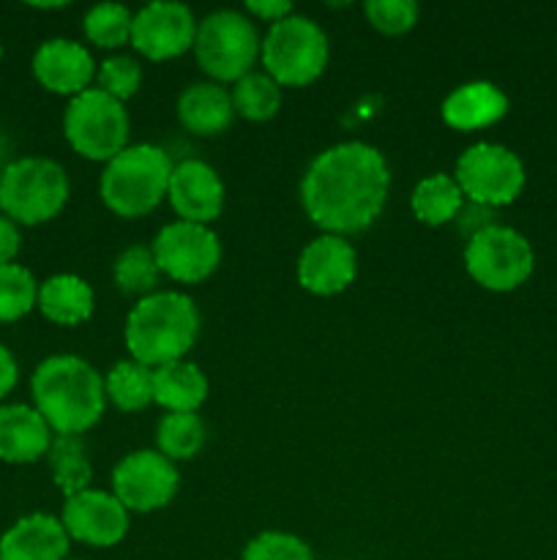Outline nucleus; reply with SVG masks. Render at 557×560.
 I'll return each mask as SVG.
<instances>
[{"instance_id":"nucleus-1","label":"nucleus","mask_w":557,"mask_h":560,"mask_svg":"<svg viewBox=\"0 0 557 560\" xmlns=\"http://www.w3.org/2000/svg\"><path fill=\"white\" fill-rule=\"evenodd\" d=\"M391 170L369 142H339L306 167L300 206L328 235L360 233L371 228L388 200Z\"/></svg>"},{"instance_id":"nucleus-2","label":"nucleus","mask_w":557,"mask_h":560,"mask_svg":"<svg viewBox=\"0 0 557 560\" xmlns=\"http://www.w3.org/2000/svg\"><path fill=\"white\" fill-rule=\"evenodd\" d=\"M33 408L44 416L55 435L93 430L107 408L102 372L80 355H49L31 377Z\"/></svg>"},{"instance_id":"nucleus-3","label":"nucleus","mask_w":557,"mask_h":560,"mask_svg":"<svg viewBox=\"0 0 557 560\" xmlns=\"http://www.w3.org/2000/svg\"><path fill=\"white\" fill-rule=\"evenodd\" d=\"M200 310L178 290H156L131 306L126 317L123 339L131 359L156 366L186 359L200 337Z\"/></svg>"},{"instance_id":"nucleus-4","label":"nucleus","mask_w":557,"mask_h":560,"mask_svg":"<svg viewBox=\"0 0 557 560\" xmlns=\"http://www.w3.org/2000/svg\"><path fill=\"white\" fill-rule=\"evenodd\" d=\"M175 164L158 145H129L104 164L98 195L112 213L123 219H140L156 211L167 200L169 175Z\"/></svg>"},{"instance_id":"nucleus-5","label":"nucleus","mask_w":557,"mask_h":560,"mask_svg":"<svg viewBox=\"0 0 557 560\" xmlns=\"http://www.w3.org/2000/svg\"><path fill=\"white\" fill-rule=\"evenodd\" d=\"M69 191V175L58 162L22 156L0 173V213L14 224L36 228L63 211Z\"/></svg>"},{"instance_id":"nucleus-6","label":"nucleus","mask_w":557,"mask_h":560,"mask_svg":"<svg viewBox=\"0 0 557 560\" xmlns=\"http://www.w3.org/2000/svg\"><path fill=\"white\" fill-rule=\"evenodd\" d=\"M262 38L257 25L244 11L222 9L197 22L194 55L200 69L211 77V82H238L249 71H254L260 58Z\"/></svg>"},{"instance_id":"nucleus-7","label":"nucleus","mask_w":557,"mask_h":560,"mask_svg":"<svg viewBox=\"0 0 557 560\" xmlns=\"http://www.w3.org/2000/svg\"><path fill=\"white\" fill-rule=\"evenodd\" d=\"M260 60L278 88L311 85L328 66V36L311 16L289 14L268 27Z\"/></svg>"},{"instance_id":"nucleus-8","label":"nucleus","mask_w":557,"mask_h":560,"mask_svg":"<svg viewBox=\"0 0 557 560\" xmlns=\"http://www.w3.org/2000/svg\"><path fill=\"white\" fill-rule=\"evenodd\" d=\"M63 135L82 159L107 164L129 148V113L118 98L87 88L66 107Z\"/></svg>"},{"instance_id":"nucleus-9","label":"nucleus","mask_w":557,"mask_h":560,"mask_svg":"<svg viewBox=\"0 0 557 560\" xmlns=\"http://www.w3.org/2000/svg\"><path fill=\"white\" fill-rule=\"evenodd\" d=\"M535 266L530 241L513 228H495L473 235L464 246V268L470 279L491 293H511L522 288Z\"/></svg>"},{"instance_id":"nucleus-10","label":"nucleus","mask_w":557,"mask_h":560,"mask_svg":"<svg viewBox=\"0 0 557 560\" xmlns=\"http://www.w3.org/2000/svg\"><path fill=\"white\" fill-rule=\"evenodd\" d=\"M453 178L464 200L497 211L522 195L524 164L511 148L497 142H475L459 156Z\"/></svg>"},{"instance_id":"nucleus-11","label":"nucleus","mask_w":557,"mask_h":560,"mask_svg":"<svg viewBox=\"0 0 557 560\" xmlns=\"http://www.w3.org/2000/svg\"><path fill=\"white\" fill-rule=\"evenodd\" d=\"M156 266L164 277L180 284H200L222 262V241L208 224L169 222L151 244Z\"/></svg>"},{"instance_id":"nucleus-12","label":"nucleus","mask_w":557,"mask_h":560,"mask_svg":"<svg viewBox=\"0 0 557 560\" xmlns=\"http://www.w3.org/2000/svg\"><path fill=\"white\" fill-rule=\"evenodd\" d=\"M178 487L180 474L173 459L151 448L126 454L112 470V495L123 503L126 512H158L173 503Z\"/></svg>"},{"instance_id":"nucleus-13","label":"nucleus","mask_w":557,"mask_h":560,"mask_svg":"<svg viewBox=\"0 0 557 560\" xmlns=\"http://www.w3.org/2000/svg\"><path fill=\"white\" fill-rule=\"evenodd\" d=\"M197 20L194 11L175 0H153L134 14L131 47L142 58L162 63L194 49Z\"/></svg>"},{"instance_id":"nucleus-14","label":"nucleus","mask_w":557,"mask_h":560,"mask_svg":"<svg viewBox=\"0 0 557 560\" xmlns=\"http://www.w3.org/2000/svg\"><path fill=\"white\" fill-rule=\"evenodd\" d=\"M60 523L69 539L87 547H115L129 534V512L112 492L104 490H82L66 498Z\"/></svg>"},{"instance_id":"nucleus-15","label":"nucleus","mask_w":557,"mask_h":560,"mask_svg":"<svg viewBox=\"0 0 557 560\" xmlns=\"http://www.w3.org/2000/svg\"><path fill=\"white\" fill-rule=\"evenodd\" d=\"M298 282L311 295H339L355 282L358 273V255L353 244L342 235L322 233L320 238L309 241L298 257Z\"/></svg>"},{"instance_id":"nucleus-16","label":"nucleus","mask_w":557,"mask_h":560,"mask_svg":"<svg viewBox=\"0 0 557 560\" xmlns=\"http://www.w3.org/2000/svg\"><path fill=\"white\" fill-rule=\"evenodd\" d=\"M224 197H227L224 180L211 164L200 162V159H186V162L173 167L167 200L173 211L178 213L180 222H216L224 211Z\"/></svg>"},{"instance_id":"nucleus-17","label":"nucleus","mask_w":557,"mask_h":560,"mask_svg":"<svg viewBox=\"0 0 557 560\" xmlns=\"http://www.w3.org/2000/svg\"><path fill=\"white\" fill-rule=\"evenodd\" d=\"M33 77L44 91L74 98L96 80V63L80 42L49 38L33 55Z\"/></svg>"},{"instance_id":"nucleus-18","label":"nucleus","mask_w":557,"mask_h":560,"mask_svg":"<svg viewBox=\"0 0 557 560\" xmlns=\"http://www.w3.org/2000/svg\"><path fill=\"white\" fill-rule=\"evenodd\" d=\"M69 534L52 514H27L0 536V560H69Z\"/></svg>"},{"instance_id":"nucleus-19","label":"nucleus","mask_w":557,"mask_h":560,"mask_svg":"<svg viewBox=\"0 0 557 560\" xmlns=\"http://www.w3.org/2000/svg\"><path fill=\"white\" fill-rule=\"evenodd\" d=\"M55 432L33 405H0V463L31 465L47 457Z\"/></svg>"},{"instance_id":"nucleus-20","label":"nucleus","mask_w":557,"mask_h":560,"mask_svg":"<svg viewBox=\"0 0 557 560\" xmlns=\"http://www.w3.org/2000/svg\"><path fill=\"white\" fill-rule=\"evenodd\" d=\"M446 126L457 131H478L497 124L508 113V96L486 80L464 82L453 88L440 107Z\"/></svg>"},{"instance_id":"nucleus-21","label":"nucleus","mask_w":557,"mask_h":560,"mask_svg":"<svg viewBox=\"0 0 557 560\" xmlns=\"http://www.w3.org/2000/svg\"><path fill=\"white\" fill-rule=\"evenodd\" d=\"M178 118L186 131L197 137H216L229 129L235 118L233 96L218 82H194L178 98Z\"/></svg>"},{"instance_id":"nucleus-22","label":"nucleus","mask_w":557,"mask_h":560,"mask_svg":"<svg viewBox=\"0 0 557 560\" xmlns=\"http://www.w3.org/2000/svg\"><path fill=\"white\" fill-rule=\"evenodd\" d=\"M38 312L55 326H82L96 310L93 288L76 273H55L38 284Z\"/></svg>"},{"instance_id":"nucleus-23","label":"nucleus","mask_w":557,"mask_h":560,"mask_svg":"<svg viewBox=\"0 0 557 560\" xmlns=\"http://www.w3.org/2000/svg\"><path fill=\"white\" fill-rule=\"evenodd\" d=\"M208 399V377L191 361L180 359L153 370V402L167 413H197Z\"/></svg>"},{"instance_id":"nucleus-24","label":"nucleus","mask_w":557,"mask_h":560,"mask_svg":"<svg viewBox=\"0 0 557 560\" xmlns=\"http://www.w3.org/2000/svg\"><path fill=\"white\" fill-rule=\"evenodd\" d=\"M462 189H459L457 178L448 173H435L420 178L415 184L413 197H410L413 217L420 224H429V228H442V224L453 222L459 217V211H462Z\"/></svg>"},{"instance_id":"nucleus-25","label":"nucleus","mask_w":557,"mask_h":560,"mask_svg":"<svg viewBox=\"0 0 557 560\" xmlns=\"http://www.w3.org/2000/svg\"><path fill=\"white\" fill-rule=\"evenodd\" d=\"M49 470H52V481L66 498L76 495L82 490H91L93 468L87 459V448L82 438L76 435H55L52 446L47 452Z\"/></svg>"},{"instance_id":"nucleus-26","label":"nucleus","mask_w":557,"mask_h":560,"mask_svg":"<svg viewBox=\"0 0 557 560\" xmlns=\"http://www.w3.org/2000/svg\"><path fill=\"white\" fill-rule=\"evenodd\" d=\"M107 399L123 413H140L153 402V370L134 359L118 361L104 377Z\"/></svg>"},{"instance_id":"nucleus-27","label":"nucleus","mask_w":557,"mask_h":560,"mask_svg":"<svg viewBox=\"0 0 557 560\" xmlns=\"http://www.w3.org/2000/svg\"><path fill=\"white\" fill-rule=\"evenodd\" d=\"M229 96H233L235 115L251 120V124H265V120L276 118L282 109V88L265 71H249L246 77H240Z\"/></svg>"},{"instance_id":"nucleus-28","label":"nucleus","mask_w":557,"mask_h":560,"mask_svg":"<svg viewBox=\"0 0 557 560\" xmlns=\"http://www.w3.org/2000/svg\"><path fill=\"white\" fill-rule=\"evenodd\" d=\"M158 454L173 463L191 459L205 446V424L197 413H167L156 427Z\"/></svg>"},{"instance_id":"nucleus-29","label":"nucleus","mask_w":557,"mask_h":560,"mask_svg":"<svg viewBox=\"0 0 557 560\" xmlns=\"http://www.w3.org/2000/svg\"><path fill=\"white\" fill-rule=\"evenodd\" d=\"M112 277L120 293L131 295V299H145V295L156 293L162 271H158L151 246L134 244L120 252L118 260H115Z\"/></svg>"},{"instance_id":"nucleus-30","label":"nucleus","mask_w":557,"mask_h":560,"mask_svg":"<svg viewBox=\"0 0 557 560\" xmlns=\"http://www.w3.org/2000/svg\"><path fill=\"white\" fill-rule=\"evenodd\" d=\"M131 25L134 14L120 3H98L82 20L87 42L102 49H120L131 44Z\"/></svg>"},{"instance_id":"nucleus-31","label":"nucleus","mask_w":557,"mask_h":560,"mask_svg":"<svg viewBox=\"0 0 557 560\" xmlns=\"http://www.w3.org/2000/svg\"><path fill=\"white\" fill-rule=\"evenodd\" d=\"M38 304V282L20 262L0 266V323H16Z\"/></svg>"},{"instance_id":"nucleus-32","label":"nucleus","mask_w":557,"mask_h":560,"mask_svg":"<svg viewBox=\"0 0 557 560\" xmlns=\"http://www.w3.org/2000/svg\"><path fill=\"white\" fill-rule=\"evenodd\" d=\"M142 85V66L140 60L129 55H109L96 66V88L107 96L118 98L120 104L129 102Z\"/></svg>"},{"instance_id":"nucleus-33","label":"nucleus","mask_w":557,"mask_h":560,"mask_svg":"<svg viewBox=\"0 0 557 560\" xmlns=\"http://www.w3.org/2000/svg\"><path fill=\"white\" fill-rule=\"evenodd\" d=\"M240 560H317L304 539L282 530H265L246 545Z\"/></svg>"},{"instance_id":"nucleus-34","label":"nucleus","mask_w":557,"mask_h":560,"mask_svg":"<svg viewBox=\"0 0 557 560\" xmlns=\"http://www.w3.org/2000/svg\"><path fill=\"white\" fill-rule=\"evenodd\" d=\"M364 14L375 31L386 36H402L413 31L418 22V3L413 0H369L364 5Z\"/></svg>"},{"instance_id":"nucleus-35","label":"nucleus","mask_w":557,"mask_h":560,"mask_svg":"<svg viewBox=\"0 0 557 560\" xmlns=\"http://www.w3.org/2000/svg\"><path fill=\"white\" fill-rule=\"evenodd\" d=\"M453 222L459 224V230L464 233V238H473V235L484 233V230L495 228V208H486V206H478V202H470L464 200L462 211H459V217L453 219Z\"/></svg>"},{"instance_id":"nucleus-36","label":"nucleus","mask_w":557,"mask_h":560,"mask_svg":"<svg viewBox=\"0 0 557 560\" xmlns=\"http://www.w3.org/2000/svg\"><path fill=\"white\" fill-rule=\"evenodd\" d=\"M289 14H295L289 0H249L246 3V16H257L260 22H271V25L287 20Z\"/></svg>"},{"instance_id":"nucleus-37","label":"nucleus","mask_w":557,"mask_h":560,"mask_svg":"<svg viewBox=\"0 0 557 560\" xmlns=\"http://www.w3.org/2000/svg\"><path fill=\"white\" fill-rule=\"evenodd\" d=\"M20 246H22L20 224H14L9 217L0 213V266L14 262L16 255H20Z\"/></svg>"},{"instance_id":"nucleus-38","label":"nucleus","mask_w":557,"mask_h":560,"mask_svg":"<svg viewBox=\"0 0 557 560\" xmlns=\"http://www.w3.org/2000/svg\"><path fill=\"white\" fill-rule=\"evenodd\" d=\"M20 381V366H16L14 353L5 345H0V399L9 397Z\"/></svg>"},{"instance_id":"nucleus-39","label":"nucleus","mask_w":557,"mask_h":560,"mask_svg":"<svg viewBox=\"0 0 557 560\" xmlns=\"http://www.w3.org/2000/svg\"><path fill=\"white\" fill-rule=\"evenodd\" d=\"M0 60H3V42H0Z\"/></svg>"}]
</instances>
